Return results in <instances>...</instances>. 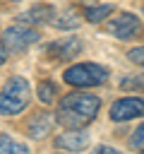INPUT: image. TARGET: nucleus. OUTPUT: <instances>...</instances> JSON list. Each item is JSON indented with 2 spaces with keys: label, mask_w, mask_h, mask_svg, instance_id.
Returning a JSON list of instances; mask_svg holds the SVG:
<instances>
[{
  "label": "nucleus",
  "mask_w": 144,
  "mask_h": 154,
  "mask_svg": "<svg viewBox=\"0 0 144 154\" xmlns=\"http://www.w3.org/2000/svg\"><path fill=\"white\" fill-rule=\"evenodd\" d=\"M98 108H101L98 96L86 94V91H74V94H67L60 101L55 120L60 125H65L67 130H82L86 123H91L96 118Z\"/></svg>",
  "instance_id": "1"
},
{
  "label": "nucleus",
  "mask_w": 144,
  "mask_h": 154,
  "mask_svg": "<svg viewBox=\"0 0 144 154\" xmlns=\"http://www.w3.org/2000/svg\"><path fill=\"white\" fill-rule=\"evenodd\" d=\"M31 99V87L24 77H10L7 84L0 91V113L2 116H14L29 106Z\"/></svg>",
  "instance_id": "2"
},
{
  "label": "nucleus",
  "mask_w": 144,
  "mask_h": 154,
  "mask_svg": "<svg viewBox=\"0 0 144 154\" xmlns=\"http://www.w3.org/2000/svg\"><path fill=\"white\" fill-rule=\"evenodd\" d=\"M65 82L72 84V87H98L108 79V70L96 65V63H77L72 67L65 70Z\"/></svg>",
  "instance_id": "3"
},
{
  "label": "nucleus",
  "mask_w": 144,
  "mask_h": 154,
  "mask_svg": "<svg viewBox=\"0 0 144 154\" xmlns=\"http://www.w3.org/2000/svg\"><path fill=\"white\" fill-rule=\"evenodd\" d=\"M106 31H108L110 36L120 38V41H132V38H139V36L144 34V24H142V19H137L132 12H122L120 17L110 19V22L106 24Z\"/></svg>",
  "instance_id": "4"
},
{
  "label": "nucleus",
  "mask_w": 144,
  "mask_h": 154,
  "mask_svg": "<svg viewBox=\"0 0 144 154\" xmlns=\"http://www.w3.org/2000/svg\"><path fill=\"white\" fill-rule=\"evenodd\" d=\"M38 41V31L36 29H29V26H10L5 31V48L10 53H22L24 48H29L31 43Z\"/></svg>",
  "instance_id": "5"
},
{
  "label": "nucleus",
  "mask_w": 144,
  "mask_h": 154,
  "mask_svg": "<svg viewBox=\"0 0 144 154\" xmlns=\"http://www.w3.org/2000/svg\"><path fill=\"white\" fill-rule=\"evenodd\" d=\"M139 116H144V99L142 96H127V99H120L110 106V118L115 123L132 120V118H139Z\"/></svg>",
  "instance_id": "6"
},
{
  "label": "nucleus",
  "mask_w": 144,
  "mask_h": 154,
  "mask_svg": "<svg viewBox=\"0 0 144 154\" xmlns=\"http://www.w3.org/2000/svg\"><path fill=\"white\" fill-rule=\"evenodd\" d=\"M82 53V41L77 36H67V38H58L46 48V55L50 60H67V58H77Z\"/></svg>",
  "instance_id": "7"
},
{
  "label": "nucleus",
  "mask_w": 144,
  "mask_h": 154,
  "mask_svg": "<svg viewBox=\"0 0 144 154\" xmlns=\"http://www.w3.org/2000/svg\"><path fill=\"white\" fill-rule=\"evenodd\" d=\"M55 147L67 152H84L89 147V135L84 130H65L62 135L55 137Z\"/></svg>",
  "instance_id": "8"
},
{
  "label": "nucleus",
  "mask_w": 144,
  "mask_h": 154,
  "mask_svg": "<svg viewBox=\"0 0 144 154\" xmlns=\"http://www.w3.org/2000/svg\"><path fill=\"white\" fill-rule=\"evenodd\" d=\"M53 7H48V5H36V7H31L29 12H24L22 14V22L24 24H43V22H50L53 19Z\"/></svg>",
  "instance_id": "9"
},
{
  "label": "nucleus",
  "mask_w": 144,
  "mask_h": 154,
  "mask_svg": "<svg viewBox=\"0 0 144 154\" xmlns=\"http://www.w3.org/2000/svg\"><path fill=\"white\" fill-rule=\"evenodd\" d=\"M79 14L74 12V10H62V12H53V19H50V24L53 26H58V29H74V26H79Z\"/></svg>",
  "instance_id": "10"
},
{
  "label": "nucleus",
  "mask_w": 144,
  "mask_h": 154,
  "mask_svg": "<svg viewBox=\"0 0 144 154\" xmlns=\"http://www.w3.org/2000/svg\"><path fill=\"white\" fill-rule=\"evenodd\" d=\"M50 128H53V118H50V113H38V116L29 123V132H31V137H36V140L46 137Z\"/></svg>",
  "instance_id": "11"
},
{
  "label": "nucleus",
  "mask_w": 144,
  "mask_h": 154,
  "mask_svg": "<svg viewBox=\"0 0 144 154\" xmlns=\"http://www.w3.org/2000/svg\"><path fill=\"white\" fill-rule=\"evenodd\" d=\"M0 154H29V147L10 135H0Z\"/></svg>",
  "instance_id": "12"
},
{
  "label": "nucleus",
  "mask_w": 144,
  "mask_h": 154,
  "mask_svg": "<svg viewBox=\"0 0 144 154\" xmlns=\"http://www.w3.org/2000/svg\"><path fill=\"white\" fill-rule=\"evenodd\" d=\"M110 12H113V7H110V5H89V7L84 10V14H86V19H89L91 24L103 22Z\"/></svg>",
  "instance_id": "13"
},
{
  "label": "nucleus",
  "mask_w": 144,
  "mask_h": 154,
  "mask_svg": "<svg viewBox=\"0 0 144 154\" xmlns=\"http://www.w3.org/2000/svg\"><path fill=\"white\" fill-rule=\"evenodd\" d=\"M55 96H58V87H55V82L46 79V82L38 84V99H41V103H53Z\"/></svg>",
  "instance_id": "14"
},
{
  "label": "nucleus",
  "mask_w": 144,
  "mask_h": 154,
  "mask_svg": "<svg viewBox=\"0 0 144 154\" xmlns=\"http://www.w3.org/2000/svg\"><path fill=\"white\" fill-rule=\"evenodd\" d=\"M120 89H137V91H144V77H125V79H120Z\"/></svg>",
  "instance_id": "15"
},
{
  "label": "nucleus",
  "mask_w": 144,
  "mask_h": 154,
  "mask_svg": "<svg viewBox=\"0 0 144 154\" xmlns=\"http://www.w3.org/2000/svg\"><path fill=\"white\" fill-rule=\"evenodd\" d=\"M132 147H134V149H144V123L134 130V135H132Z\"/></svg>",
  "instance_id": "16"
},
{
  "label": "nucleus",
  "mask_w": 144,
  "mask_h": 154,
  "mask_svg": "<svg viewBox=\"0 0 144 154\" xmlns=\"http://www.w3.org/2000/svg\"><path fill=\"white\" fill-rule=\"evenodd\" d=\"M127 58H130L134 65H144V46H139V48H132V51L127 53Z\"/></svg>",
  "instance_id": "17"
},
{
  "label": "nucleus",
  "mask_w": 144,
  "mask_h": 154,
  "mask_svg": "<svg viewBox=\"0 0 144 154\" xmlns=\"http://www.w3.org/2000/svg\"><path fill=\"white\" fill-rule=\"evenodd\" d=\"M94 154H120V152H118V149H113V147L101 144V147H96V149H94Z\"/></svg>",
  "instance_id": "18"
},
{
  "label": "nucleus",
  "mask_w": 144,
  "mask_h": 154,
  "mask_svg": "<svg viewBox=\"0 0 144 154\" xmlns=\"http://www.w3.org/2000/svg\"><path fill=\"white\" fill-rule=\"evenodd\" d=\"M5 58H7V48H5V43L0 41V65L5 63Z\"/></svg>",
  "instance_id": "19"
}]
</instances>
